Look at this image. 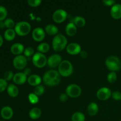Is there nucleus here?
I'll use <instances>...</instances> for the list:
<instances>
[{
	"mask_svg": "<svg viewBox=\"0 0 121 121\" xmlns=\"http://www.w3.org/2000/svg\"><path fill=\"white\" fill-rule=\"evenodd\" d=\"M61 80V77L59 72L55 70H50L44 73L43 78L44 83L49 86L59 85Z\"/></svg>",
	"mask_w": 121,
	"mask_h": 121,
	"instance_id": "nucleus-1",
	"label": "nucleus"
},
{
	"mask_svg": "<svg viewBox=\"0 0 121 121\" xmlns=\"http://www.w3.org/2000/svg\"><path fill=\"white\" fill-rule=\"evenodd\" d=\"M67 43V40L65 35L61 34H57L55 35L52 41L53 49L56 52H60L66 47Z\"/></svg>",
	"mask_w": 121,
	"mask_h": 121,
	"instance_id": "nucleus-2",
	"label": "nucleus"
},
{
	"mask_svg": "<svg viewBox=\"0 0 121 121\" xmlns=\"http://www.w3.org/2000/svg\"><path fill=\"white\" fill-rule=\"evenodd\" d=\"M105 64L110 70L112 72L118 71L121 69V61L120 59L115 56H111L108 57L105 61Z\"/></svg>",
	"mask_w": 121,
	"mask_h": 121,
	"instance_id": "nucleus-3",
	"label": "nucleus"
},
{
	"mask_svg": "<svg viewBox=\"0 0 121 121\" xmlns=\"http://www.w3.org/2000/svg\"><path fill=\"white\" fill-rule=\"evenodd\" d=\"M73 67L72 64L69 60H63L58 67L59 74L63 77H68L73 73Z\"/></svg>",
	"mask_w": 121,
	"mask_h": 121,
	"instance_id": "nucleus-4",
	"label": "nucleus"
},
{
	"mask_svg": "<svg viewBox=\"0 0 121 121\" xmlns=\"http://www.w3.org/2000/svg\"><path fill=\"white\" fill-rule=\"evenodd\" d=\"M14 30L18 35L24 36L27 35L30 32L31 26L27 21H20L15 24Z\"/></svg>",
	"mask_w": 121,
	"mask_h": 121,
	"instance_id": "nucleus-5",
	"label": "nucleus"
},
{
	"mask_svg": "<svg viewBox=\"0 0 121 121\" xmlns=\"http://www.w3.org/2000/svg\"><path fill=\"white\" fill-rule=\"evenodd\" d=\"M32 61L33 65L39 68L44 67L47 63V59L46 56L40 52L35 53L33 55Z\"/></svg>",
	"mask_w": 121,
	"mask_h": 121,
	"instance_id": "nucleus-6",
	"label": "nucleus"
},
{
	"mask_svg": "<svg viewBox=\"0 0 121 121\" xmlns=\"http://www.w3.org/2000/svg\"><path fill=\"white\" fill-rule=\"evenodd\" d=\"M82 89L79 86L76 84L69 85L66 89V93L71 98H78L81 95Z\"/></svg>",
	"mask_w": 121,
	"mask_h": 121,
	"instance_id": "nucleus-7",
	"label": "nucleus"
},
{
	"mask_svg": "<svg viewBox=\"0 0 121 121\" xmlns=\"http://www.w3.org/2000/svg\"><path fill=\"white\" fill-rule=\"evenodd\" d=\"M27 59L23 55H18L13 59V65L17 70H22L27 66Z\"/></svg>",
	"mask_w": 121,
	"mask_h": 121,
	"instance_id": "nucleus-8",
	"label": "nucleus"
},
{
	"mask_svg": "<svg viewBox=\"0 0 121 121\" xmlns=\"http://www.w3.org/2000/svg\"><path fill=\"white\" fill-rule=\"evenodd\" d=\"M67 13L63 9H57L53 14V19L54 22L57 23H61L63 22L67 18Z\"/></svg>",
	"mask_w": 121,
	"mask_h": 121,
	"instance_id": "nucleus-9",
	"label": "nucleus"
},
{
	"mask_svg": "<svg viewBox=\"0 0 121 121\" xmlns=\"http://www.w3.org/2000/svg\"><path fill=\"white\" fill-rule=\"evenodd\" d=\"M97 98L101 100H106L112 96V92L108 87H101L98 91L96 93Z\"/></svg>",
	"mask_w": 121,
	"mask_h": 121,
	"instance_id": "nucleus-10",
	"label": "nucleus"
},
{
	"mask_svg": "<svg viewBox=\"0 0 121 121\" xmlns=\"http://www.w3.org/2000/svg\"><path fill=\"white\" fill-rule=\"evenodd\" d=\"M61 61V56L58 54H54L50 56L47 59V65L50 67L55 68L57 66L59 67Z\"/></svg>",
	"mask_w": 121,
	"mask_h": 121,
	"instance_id": "nucleus-11",
	"label": "nucleus"
},
{
	"mask_svg": "<svg viewBox=\"0 0 121 121\" xmlns=\"http://www.w3.org/2000/svg\"><path fill=\"white\" fill-rule=\"evenodd\" d=\"M46 33L44 30L41 27H36L34 28L32 33V37L35 41H41L44 39Z\"/></svg>",
	"mask_w": 121,
	"mask_h": 121,
	"instance_id": "nucleus-12",
	"label": "nucleus"
},
{
	"mask_svg": "<svg viewBox=\"0 0 121 121\" xmlns=\"http://www.w3.org/2000/svg\"><path fill=\"white\" fill-rule=\"evenodd\" d=\"M66 50L69 54L75 55L81 52V46L76 43H71L66 47Z\"/></svg>",
	"mask_w": 121,
	"mask_h": 121,
	"instance_id": "nucleus-13",
	"label": "nucleus"
},
{
	"mask_svg": "<svg viewBox=\"0 0 121 121\" xmlns=\"http://www.w3.org/2000/svg\"><path fill=\"white\" fill-rule=\"evenodd\" d=\"M111 15L113 18L118 20L121 18V4H115L112 6L111 9Z\"/></svg>",
	"mask_w": 121,
	"mask_h": 121,
	"instance_id": "nucleus-14",
	"label": "nucleus"
},
{
	"mask_svg": "<svg viewBox=\"0 0 121 121\" xmlns=\"http://www.w3.org/2000/svg\"><path fill=\"white\" fill-rule=\"evenodd\" d=\"M1 116L4 119H10L13 116V110L11 107L8 106H4L1 110Z\"/></svg>",
	"mask_w": 121,
	"mask_h": 121,
	"instance_id": "nucleus-15",
	"label": "nucleus"
},
{
	"mask_svg": "<svg viewBox=\"0 0 121 121\" xmlns=\"http://www.w3.org/2000/svg\"><path fill=\"white\" fill-rule=\"evenodd\" d=\"M13 81L17 85H22L27 80V76L22 72H18L15 73L13 77Z\"/></svg>",
	"mask_w": 121,
	"mask_h": 121,
	"instance_id": "nucleus-16",
	"label": "nucleus"
},
{
	"mask_svg": "<svg viewBox=\"0 0 121 121\" xmlns=\"http://www.w3.org/2000/svg\"><path fill=\"white\" fill-rule=\"evenodd\" d=\"M24 47L23 44L20 43H16L13 44L11 47V52L13 54L15 55H20V54L24 52Z\"/></svg>",
	"mask_w": 121,
	"mask_h": 121,
	"instance_id": "nucleus-17",
	"label": "nucleus"
},
{
	"mask_svg": "<svg viewBox=\"0 0 121 121\" xmlns=\"http://www.w3.org/2000/svg\"><path fill=\"white\" fill-rule=\"evenodd\" d=\"M41 82V78L37 74H32L28 78V83L29 85L33 86H37L40 85Z\"/></svg>",
	"mask_w": 121,
	"mask_h": 121,
	"instance_id": "nucleus-18",
	"label": "nucleus"
},
{
	"mask_svg": "<svg viewBox=\"0 0 121 121\" xmlns=\"http://www.w3.org/2000/svg\"><path fill=\"white\" fill-rule=\"evenodd\" d=\"M65 31H66V34L69 36H73L76 34L77 28L76 26H75L73 22H69L67 24L65 28Z\"/></svg>",
	"mask_w": 121,
	"mask_h": 121,
	"instance_id": "nucleus-19",
	"label": "nucleus"
},
{
	"mask_svg": "<svg viewBox=\"0 0 121 121\" xmlns=\"http://www.w3.org/2000/svg\"><path fill=\"white\" fill-rule=\"evenodd\" d=\"M7 90L8 94L13 98L17 96L19 93L18 89L14 84H9V85H8Z\"/></svg>",
	"mask_w": 121,
	"mask_h": 121,
	"instance_id": "nucleus-20",
	"label": "nucleus"
},
{
	"mask_svg": "<svg viewBox=\"0 0 121 121\" xmlns=\"http://www.w3.org/2000/svg\"><path fill=\"white\" fill-rule=\"evenodd\" d=\"M41 115V111L39 108H33L30 110L29 112V116L31 119H39Z\"/></svg>",
	"mask_w": 121,
	"mask_h": 121,
	"instance_id": "nucleus-21",
	"label": "nucleus"
},
{
	"mask_svg": "<svg viewBox=\"0 0 121 121\" xmlns=\"http://www.w3.org/2000/svg\"><path fill=\"white\" fill-rule=\"evenodd\" d=\"M45 31L47 34H49V35H56L59 32V30H58L57 27L54 25L48 24L45 27Z\"/></svg>",
	"mask_w": 121,
	"mask_h": 121,
	"instance_id": "nucleus-22",
	"label": "nucleus"
},
{
	"mask_svg": "<svg viewBox=\"0 0 121 121\" xmlns=\"http://www.w3.org/2000/svg\"><path fill=\"white\" fill-rule=\"evenodd\" d=\"M99 110L98 105L95 102H92L87 106V112L91 116H95L97 114Z\"/></svg>",
	"mask_w": 121,
	"mask_h": 121,
	"instance_id": "nucleus-23",
	"label": "nucleus"
},
{
	"mask_svg": "<svg viewBox=\"0 0 121 121\" xmlns=\"http://www.w3.org/2000/svg\"><path fill=\"white\" fill-rule=\"evenodd\" d=\"M15 30L13 29H7L4 33V37L8 41H11L14 40L15 37Z\"/></svg>",
	"mask_w": 121,
	"mask_h": 121,
	"instance_id": "nucleus-24",
	"label": "nucleus"
},
{
	"mask_svg": "<svg viewBox=\"0 0 121 121\" xmlns=\"http://www.w3.org/2000/svg\"><path fill=\"white\" fill-rule=\"evenodd\" d=\"M73 23L75 24L76 26L79 27H82L85 26L86 24V20L83 17L81 16H76L73 19Z\"/></svg>",
	"mask_w": 121,
	"mask_h": 121,
	"instance_id": "nucleus-25",
	"label": "nucleus"
},
{
	"mask_svg": "<svg viewBox=\"0 0 121 121\" xmlns=\"http://www.w3.org/2000/svg\"><path fill=\"white\" fill-rule=\"evenodd\" d=\"M37 49L40 53L43 54V53H47L48 52L50 49V46L47 43H41L37 46Z\"/></svg>",
	"mask_w": 121,
	"mask_h": 121,
	"instance_id": "nucleus-26",
	"label": "nucleus"
},
{
	"mask_svg": "<svg viewBox=\"0 0 121 121\" xmlns=\"http://www.w3.org/2000/svg\"><path fill=\"white\" fill-rule=\"evenodd\" d=\"M72 121H85V116L82 112H76L72 115Z\"/></svg>",
	"mask_w": 121,
	"mask_h": 121,
	"instance_id": "nucleus-27",
	"label": "nucleus"
},
{
	"mask_svg": "<svg viewBox=\"0 0 121 121\" xmlns=\"http://www.w3.org/2000/svg\"><path fill=\"white\" fill-rule=\"evenodd\" d=\"M45 89L43 85H38L35 86L34 89V93H35L37 96H41L44 93Z\"/></svg>",
	"mask_w": 121,
	"mask_h": 121,
	"instance_id": "nucleus-28",
	"label": "nucleus"
},
{
	"mask_svg": "<svg viewBox=\"0 0 121 121\" xmlns=\"http://www.w3.org/2000/svg\"><path fill=\"white\" fill-rule=\"evenodd\" d=\"M28 100L32 104H35L39 102V96H37L35 93H30L28 96Z\"/></svg>",
	"mask_w": 121,
	"mask_h": 121,
	"instance_id": "nucleus-29",
	"label": "nucleus"
},
{
	"mask_svg": "<svg viewBox=\"0 0 121 121\" xmlns=\"http://www.w3.org/2000/svg\"><path fill=\"white\" fill-rule=\"evenodd\" d=\"M5 26L8 28V29H13L14 27H15V22L11 18H7L4 21Z\"/></svg>",
	"mask_w": 121,
	"mask_h": 121,
	"instance_id": "nucleus-30",
	"label": "nucleus"
},
{
	"mask_svg": "<svg viewBox=\"0 0 121 121\" xmlns=\"http://www.w3.org/2000/svg\"><path fill=\"white\" fill-rule=\"evenodd\" d=\"M117 73H116L115 72H111V73H109L108 74L107 80L109 83H114L117 80Z\"/></svg>",
	"mask_w": 121,
	"mask_h": 121,
	"instance_id": "nucleus-31",
	"label": "nucleus"
},
{
	"mask_svg": "<svg viewBox=\"0 0 121 121\" xmlns=\"http://www.w3.org/2000/svg\"><path fill=\"white\" fill-rule=\"evenodd\" d=\"M7 15V10L5 7L0 5V21H3Z\"/></svg>",
	"mask_w": 121,
	"mask_h": 121,
	"instance_id": "nucleus-32",
	"label": "nucleus"
},
{
	"mask_svg": "<svg viewBox=\"0 0 121 121\" xmlns=\"http://www.w3.org/2000/svg\"><path fill=\"white\" fill-rule=\"evenodd\" d=\"M34 50L33 49V47H28L24 49V56H26V57H31V56H33V54H34Z\"/></svg>",
	"mask_w": 121,
	"mask_h": 121,
	"instance_id": "nucleus-33",
	"label": "nucleus"
},
{
	"mask_svg": "<svg viewBox=\"0 0 121 121\" xmlns=\"http://www.w3.org/2000/svg\"><path fill=\"white\" fill-rule=\"evenodd\" d=\"M13 77H14V74H13V72L11 70H8L5 72L4 75V79H5L7 82L9 81L12 79H13Z\"/></svg>",
	"mask_w": 121,
	"mask_h": 121,
	"instance_id": "nucleus-34",
	"label": "nucleus"
},
{
	"mask_svg": "<svg viewBox=\"0 0 121 121\" xmlns=\"http://www.w3.org/2000/svg\"><path fill=\"white\" fill-rule=\"evenodd\" d=\"M7 86H8L7 82L5 79L0 78V93L4 91L6 88H7Z\"/></svg>",
	"mask_w": 121,
	"mask_h": 121,
	"instance_id": "nucleus-35",
	"label": "nucleus"
},
{
	"mask_svg": "<svg viewBox=\"0 0 121 121\" xmlns=\"http://www.w3.org/2000/svg\"><path fill=\"white\" fill-rule=\"evenodd\" d=\"M27 2L31 7H35L39 6L41 3V0H28Z\"/></svg>",
	"mask_w": 121,
	"mask_h": 121,
	"instance_id": "nucleus-36",
	"label": "nucleus"
},
{
	"mask_svg": "<svg viewBox=\"0 0 121 121\" xmlns=\"http://www.w3.org/2000/svg\"><path fill=\"white\" fill-rule=\"evenodd\" d=\"M112 97L116 100H121V92L119 91H115L112 93Z\"/></svg>",
	"mask_w": 121,
	"mask_h": 121,
	"instance_id": "nucleus-37",
	"label": "nucleus"
},
{
	"mask_svg": "<svg viewBox=\"0 0 121 121\" xmlns=\"http://www.w3.org/2000/svg\"><path fill=\"white\" fill-rule=\"evenodd\" d=\"M103 3L108 6H113V5L115 4L116 1L113 0H104L102 1Z\"/></svg>",
	"mask_w": 121,
	"mask_h": 121,
	"instance_id": "nucleus-38",
	"label": "nucleus"
},
{
	"mask_svg": "<svg viewBox=\"0 0 121 121\" xmlns=\"http://www.w3.org/2000/svg\"><path fill=\"white\" fill-rule=\"evenodd\" d=\"M59 99H60V101L63 102H66L68 99V96L67 95L66 93H62L59 96Z\"/></svg>",
	"mask_w": 121,
	"mask_h": 121,
	"instance_id": "nucleus-39",
	"label": "nucleus"
},
{
	"mask_svg": "<svg viewBox=\"0 0 121 121\" xmlns=\"http://www.w3.org/2000/svg\"><path fill=\"white\" fill-rule=\"evenodd\" d=\"M80 55L83 58V59H85V58L87 57V53L86 51H81V52L80 53Z\"/></svg>",
	"mask_w": 121,
	"mask_h": 121,
	"instance_id": "nucleus-40",
	"label": "nucleus"
},
{
	"mask_svg": "<svg viewBox=\"0 0 121 121\" xmlns=\"http://www.w3.org/2000/svg\"><path fill=\"white\" fill-rule=\"evenodd\" d=\"M31 72V69L30 68H26V69L24 70V71L23 73H24L25 74H26V76H29Z\"/></svg>",
	"mask_w": 121,
	"mask_h": 121,
	"instance_id": "nucleus-41",
	"label": "nucleus"
},
{
	"mask_svg": "<svg viewBox=\"0 0 121 121\" xmlns=\"http://www.w3.org/2000/svg\"><path fill=\"white\" fill-rule=\"evenodd\" d=\"M4 27H5V26L4 21H0V28H3Z\"/></svg>",
	"mask_w": 121,
	"mask_h": 121,
	"instance_id": "nucleus-42",
	"label": "nucleus"
},
{
	"mask_svg": "<svg viewBox=\"0 0 121 121\" xmlns=\"http://www.w3.org/2000/svg\"><path fill=\"white\" fill-rule=\"evenodd\" d=\"M2 44H3V39H2V36H1V34H0V47L2 46Z\"/></svg>",
	"mask_w": 121,
	"mask_h": 121,
	"instance_id": "nucleus-43",
	"label": "nucleus"
},
{
	"mask_svg": "<svg viewBox=\"0 0 121 121\" xmlns=\"http://www.w3.org/2000/svg\"></svg>",
	"mask_w": 121,
	"mask_h": 121,
	"instance_id": "nucleus-44",
	"label": "nucleus"
}]
</instances>
